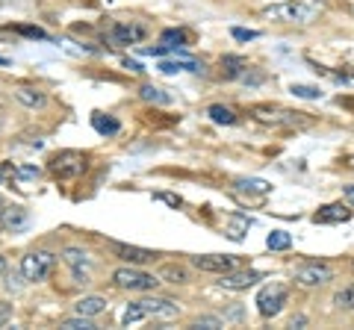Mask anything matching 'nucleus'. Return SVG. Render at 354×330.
Instances as JSON below:
<instances>
[{"instance_id":"obj_10","label":"nucleus","mask_w":354,"mask_h":330,"mask_svg":"<svg viewBox=\"0 0 354 330\" xmlns=\"http://www.w3.org/2000/svg\"><path fill=\"white\" fill-rule=\"evenodd\" d=\"M139 307L145 310L148 318H162V322H171V318L180 316V307L171 298H157V295H153V298H142Z\"/></svg>"},{"instance_id":"obj_19","label":"nucleus","mask_w":354,"mask_h":330,"mask_svg":"<svg viewBox=\"0 0 354 330\" xmlns=\"http://www.w3.org/2000/svg\"><path fill=\"white\" fill-rule=\"evenodd\" d=\"M92 127L101 136H115L118 130H121V121L113 118V115H104V113H92Z\"/></svg>"},{"instance_id":"obj_21","label":"nucleus","mask_w":354,"mask_h":330,"mask_svg":"<svg viewBox=\"0 0 354 330\" xmlns=\"http://www.w3.org/2000/svg\"><path fill=\"white\" fill-rule=\"evenodd\" d=\"M160 41L169 50H183V48H189V36H186V30H165Z\"/></svg>"},{"instance_id":"obj_40","label":"nucleus","mask_w":354,"mask_h":330,"mask_svg":"<svg viewBox=\"0 0 354 330\" xmlns=\"http://www.w3.org/2000/svg\"><path fill=\"white\" fill-rule=\"evenodd\" d=\"M304 324H307L304 316H292V318H290V327H304Z\"/></svg>"},{"instance_id":"obj_11","label":"nucleus","mask_w":354,"mask_h":330,"mask_svg":"<svg viewBox=\"0 0 354 330\" xmlns=\"http://www.w3.org/2000/svg\"><path fill=\"white\" fill-rule=\"evenodd\" d=\"M148 36V30L142 24H127V21H115L113 27H109V41H115V45H139L142 39Z\"/></svg>"},{"instance_id":"obj_30","label":"nucleus","mask_w":354,"mask_h":330,"mask_svg":"<svg viewBox=\"0 0 354 330\" xmlns=\"http://www.w3.org/2000/svg\"><path fill=\"white\" fill-rule=\"evenodd\" d=\"M251 227V218H245V215H234V218H230V230H227V236L230 239H242V236H245V230Z\"/></svg>"},{"instance_id":"obj_12","label":"nucleus","mask_w":354,"mask_h":330,"mask_svg":"<svg viewBox=\"0 0 354 330\" xmlns=\"http://www.w3.org/2000/svg\"><path fill=\"white\" fill-rule=\"evenodd\" d=\"M109 248H113V254L121 260V262H127V266H145V262H151L153 257V251L148 248H139V245H124V242H109Z\"/></svg>"},{"instance_id":"obj_24","label":"nucleus","mask_w":354,"mask_h":330,"mask_svg":"<svg viewBox=\"0 0 354 330\" xmlns=\"http://www.w3.org/2000/svg\"><path fill=\"white\" fill-rule=\"evenodd\" d=\"M221 68H225L227 80H236V77H242L248 71V62L242 57H225V59H221Z\"/></svg>"},{"instance_id":"obj_4","label":"nucleus","mask_w":354,"mask_h":330,"mask_svg":"<svg viewBox=\"0 0 354 330\" xmlns=\"http://www.w3.org/2000/svg\"><path fill=\"white\" fill-rule=\"evenodd\" d=\"M57 266V257L50 251H30V254L21 257V278L27 283H41Z\"/></svg>"},{"instance_id":"obj_18","label":"nucleus","mask_w":354,"mask_h":330,"mask_svg":"<svg viewBox=\"0 0 354 330\" xmlns=\"http://www.w3.org/2000/svg\"><path fill=\"white\" fill-rule=\"evenodd\" d=\"M157 278H160V283H174V286H180V283H189V269H186V266H177V262H165V266H160Z\"/></svg>"},{"instance_id":"obj_20","label":"nucleus","mask_w":354,"mask_h":330,"mask_svg":"<svg viewBox=\"0 0 354 330\" xmlns=\"http://www.w3.org/2000/svg\"><path fill=\"white\" fill-rule=\"evenodd\" d=\"M157 68L162 74H177V71H204L201 62H192V59H162Z\"/></svg>"},{"instance_id":"obj_27","label":"nucleus","mask_w":354,"mask_h":330,"mask_svg":"<svg viewBox=\"0 0 354 330\" xmlns=\"http://www.w3.org/2000/svg\"><path fill=\"white\" fill-rule=\"evenodd\" d=\"M145 310H142V307H139V301H133V304H127L124 307V313H121V324H139V322H145Z\"/></svg>"},{"instance_id":"obj_14","label":"nucleus","mask_w":354,"mask_h":330,"mask_svg":"<svg viewBox=\"0 0 354 330\" xmlns=\"http://www.w3.org/2000/svg\"><path fill=\"white\" fill-rule=\"evenodd\" d=\"M27 222H30V215H27L24 206H3V213H0V227L12 230V233L15 230H24Z\"/></svg>"},{"instance_id":"obj_37","label":"nucleus","mask_w":354,"mask_h":330,"mask_svg":"<svg viewBox=\"0 0 354 330\" xmlns=\"http://www.w3.org/2000/svg\"><path fill=\"white\" fill-rule=\"evenodd\" d=\"M9 316H12V304H3V307H0V324H6Z\"/></svg>"},{"instance_id":"obj_5","label":"nucleus","mask_w":354,"mask_h":330,"mask_svg":"<svg viewBox=\"0 0 354 330\" xmlns=\"http://www.w3.org/2000/svg\"><path fill=\"white\" fill-rule=\"evenodd\" d=\"M86 165H88V157L80 151H59L57 157L50 159V174L53 177H59V180H74V177H80V174L86 171Z\"/></svg>"},{"instance_id":"obj_44","label":"nucleus","mask_w":354,"mask_h":330,"mask_svg":"<svg viewBox=\"0 0 354 330\" xmlns=\"http://www.w3.org/2000/svg\"><path fill=\"white\" fill-rule=\"evenodd\" d=\"M3 206H6V204H3V197H0V213H3Z\"/></svg>"},{"instance_id":"obj_39","label":"nucleus","mask_w":354,"mask_h":330,"mask_svg":"<svg viewBox=\"0 0 354 330\" xmlns=\"http://www.w3.org/2000/svg\"><path fill=\"white\" fill-rule=\"evenodd\" d=\"M160 201H165V204H171V206H180V197L177 195H157Z\"/></svg>"},{"instance_id":"obj_29","label":"nucleus","mask_w":354,"mask_h":330,"mask_svg":"<svg viewBox=\"0 0 354 330\" xmlns=\"http://www.w3.org/2000/svg\"><path fill=\"white\" fill-rule=\"evenodd\" d=\"M59 327H65V330H97V324L92 322V318L80 316V313H77V318H62Z\"/></svg>"},{"instance_id":"obj_22","label":"nucleus","mask_w":354,"mask_h":330,"mask_svg":"<svg viewBox=\"0 0 354 330\" xmlns=\"http://www.w3.org/2000/svg\"><path fill=\"white\" fill-rule=\"evenodd\" d=\"M207 115H209V121L213 124H225V127H230V124H236V113L230 106H221V104H213L207 109Z\"/></svg>"},{"instance_id":"obj_28","label":"nucleus","mask_w":354,"mask_h":330,"mask_svg":"<svg viewBox=\"0 0 354 330\" xmlns=\"http://www.w3.org/2000/svg\"><path fill=\"white\" fill-rule=\"evenodd\" d=\"M236 186L242 192H257V195H266V192H272V183H266V180H257V177H242L236 180Z\"/></svg>"},{"instance_id":"obj_32","label":"nucleus","mask_w":354,"mask_h":330,"mask_svg":"<svg viewBox=\"0 0 354 330\" xmlns=\"http://www.w3.org/2000/svg\"><path fill=\"white\" fill-rule=\"evenodd\" d=\"M192 327H204V330H218V327H225V322H221L218 316H198Z\"/></svg>"},{"instance_id":"obj_31","label":"nucleus","mask_w":354,"mask_h":330,"mask_svg":"<svg viewBox=\"0 0 354 330\" xmlns=\"http://www.w3.org/2000/svg\"><path fill=\"white\" fill-rule=\"evenodd\" d=\"M290 92L295 97H304V101H319V97H322V92H319L316 86H304V83H292Z\"/></svg>"},{"instance_id":"obj_38","label":"nucleus","mask_w":354,"mask_h":330,"mask_svg":"<svg viewBox=\"0 0 354 330\" xmlns=\"http://www.w3.org/2000/svg\"><path fill=\"white\" fill-rule=\"evenodd\" d=\"M124 68H130L133 74H142V71H145V68H142V65H139L136 59H124Z\"/></svg>"},{"instance_id":"obj_7","label":"nucleus","mask_w":354,"mask_h":330,"mask_svg":"<svg viewBox=\"0 0 354 330\" xmlns=\"http://www.w3.org/2000/svg\"><path fill=\"white\" fill-rule=\"evenodd\" d=\"M292 280L298 286H325L328 280H334V269L325 266V262H310V266L295 269Z\"/></svg>"},{"instance_id":"obj_6","label":"nucleus","mask_w":354,"mask_h":330,"mask_svg":"<svg viewBox=\"0 0 354 330\" xmlns=\"http://www.w3.org/2000/svg\"><path fill=\"white\" fill-rule=\"evenodd\" d=\"M286 295H290L286 283H269V286H263L260 295H257V310H260V316L263 318H274V316L283 310Z\"/></svg>"},{"instance_id":"obj_41","label":"nucleus","mask_w":354,"mask_h":330,"mask_svg":"<svg viewBox=\"0 0 354 330\" xmlns=\"http://www.w3.org/2000/svg\"><path fill=\"white\" fill-rule=\"evenodd\" d=\"M342 195H346V201L354 206V186H346V189H342Z\"/></svg>"},{"instance_id":"obj_8","label":"nucleus","mask_w":354,"mask_h":330,"mask_svg":"<svg viewBox=\"0 0 354 330\" xmlns=\"http://www.w3.org/2000/svg\"><path fill=\"white\" fill-rule=\"evenodd\" d=\"M263 280V271H257V269H245V271H227V274H221V280H218V286L221 289H230V292H245V289H251V286H257Z\"/></svg>"},{"instance_id":"obj_2","label":"nucleus","mask_w":354,"mask_h":330,"mask_svg":"<svg viewBox=\"0 0 354 330\" xmlns=\"http://www.w3.org/2000/svg\"><path fill=\"white\" fill-rule=\"evenodd\" d=\"M251 115L260 121V124L269 127H304L307 121L301 118V113H292V109L274 106V104H257L251 106Z\"/></svg>"},{"instance_id":"obj_23","label":"nucleus","mask_w":354,"mask_h":330,"mask_svg":"<svg viewBox=\"0 0 354 330\" xmlns=\"http://www.w3.org/2000/svg\"><path fill=\"white\" fill-rule=\"evenodd\" d=\"M139 97H142V101H148V104H171V95L165 92V89H160V86H153V83L142 86Z\"/></svg>"},{"instance_id":"obj_17","label":"nucleus","mask_w":354,"mask_h":330,"mask_svg":"<svg viewBox=\"0 0 354 330\" xmlns=\"http://www.w3.org/2000/svg\"><path fill=\"white\" fill-rule=\"evenodd\" d=\"M106 307H109V304H106V298H101V295H83V298L74 304V313L95 318V316H101Z\"/></svg>"},{"instance_id":"obj_43","label":"nucleus","mask_w":354,"mask_h":330,"mask_svg":"<svg viewBox=\"0 0 354 330\" xmlns=\"http://www.w3.org/2000/svg\"><path fill=\"white\" fill-rule=\"evenodd\" d=\"M0 65H9V59H6V57H0Z\"/></svg>"},{"instance_id":"obj_35","label":"nucleus","mask_w":354,"mask_h":330,"mask_svg":"<svg viewBox=\"0 0 354 330\" xmlns=\"http://www.w3.org/2000/svg\"><path fill=\"white\" fill-rule=\"evenodd\" d=\"M12 180H15V165L0 162V183H12Z\"/></svg>"},{"instance_id":"obj_13","label":"nucleus","mask_w":354,"mask_h":330,"mask_svg":"<svg viewBox=\"0 0 354 330\" xmlns=\"http://www.w3.org/2000/svg\"><path fill=\"white\" fill-rule=\"evenodd\" d=\"M62 260H65V266L71 269L77 283H88V269H92V260H88L86 251H80V248H65L62 251Z\"/></svg>"},{"instance_id":"obj_36","label":"nucleus","mask_w":354,"mask_h":330,"mask_svg":"<svg viewBox=\"0 0 354 330\" xmlns=\"http://www.w3.org/2000/svg\"><path fill=\"white\" fill-rule=\"evenodd\" d=\"M18 32H24V36H30V39H48L39 27H18Z\"/></svg>"},{"instance_id":"obj_34","label":"nucleus","mask_w":354,"mask_h":330,"mask_svg":"<svg viewBox=\"0 0 354 330\" xmlns=\"http://www.w3.org/2000/svg\"><path fill=\"white\" fill-rule=\"evenodd\" d=\"M230 36H234L236 41H254V39H260V32L257 30H245V27H234L230 30Z\"/></svg>"},{"instance_id":"obj_15","label":"nucleus","mask_w":354,"mask_h":330,"mask_svg":"<svg viewBox=\"0 0 354 330\" xmlns=\"http://www.w3.org/2000/svg\"><path fill=\"white\" fill-rule=\"evenodd\" d=\"M12 95H15V101L21 106H27V109H41L44 104H48V95H44L41 89H32V86H18Z\"/></svg>"},{"instance_id":"obj_9","label":"nucleus","mask_w":354,"mask_h":330,"mask_svg":"<svg viewBox=\"0 0 354 330\" xmlns=\"http://www.w3.org/2000/svg\"><path fill=\"white\" fill-rule=\"evenodd\" d=\"M192 266L198 271H209V274H227L239 266L236 257H225V254H201V257H192Z\"/></svg>"},{"instance_id":"obj_42","label":"nucleus","mask_w":354,"mask_h":330,"mask_svg":"<svg viewBox=\"0 0 354 330\" xmlns=\"http://www.w3.org/2000/svg\"><path fill=\"white\" fill-rule=\"evenodd\" d=\"M3 271H6V260H3V257H0V274H3Z\"/></svg>"},{"instance_id":"obj_26","label":"nucleus","mask_w":354,"mask_h":330,"mask_svg":"<svg viewBox=\"0 0 354 330\" xmlns=\"http://www.w3.org/2000/svg\"><path fill=\"white\" fill-rule=\"evenodd\" d=\"M292 245V236L286 233V230H272L269 236H266V248L269 251H286Z\"/></svg>"},{"instance_id":"obj_33","label":"nucleus","mask_w":354,"mask_h":330,"mask_svg":"<svg viewBox=\"0 0 354 330\" xmlns=\"http://www.w3.org/2000/svg\"><path fill=\"white\" fill-rule=\"evenodd\" d=\"M39 174L36 165H15V180H39Z\"/></svg>"},{"instance_id":"obj_3","label":"nucleus","mask_w":354,"mask_h":330,"mask_svg":"<svg viewBox=\"0 0 354 330\" xmlns=\"http://www.w3.org/2000/svg\"><path fill=\"white\" fill-rule=\"evenodd\" d=\"M113 283L118 286V289H124V292H151L153 286L160 283V278H153V274L148 271H142L139 266H121L113 271Z\"/></svg>"},{"instance_id":"obj_1","label":"nucleus","mask_w":354,"mask_h":330,"mask_svg":"<svg viewBox=\"0 0 354 330\" xmlns=\"http://www.w3.org/2000/svg\"><path fill=\"white\" fill-rule=\"evenodd\" d=\"M266 18L272 21H283V24H310L319 15V3L310 0H286V3H274L263 9Z\"/></svg>"},{"instance_id":"obj_25","label":"nucleus","mask_w":354,"mask_h":330,"mask_svg":"<svg viewBox=\"0 0 354 330\" xmlns=\"http://www.w3.org/2000/svg\"><path fill=\"white\" fill-rule=\"evenodd\" d=\"M330 301H334L337 310H354V280H351V283H346L342 289H337V292H334V298H330Z\"/></svg>"},{"instance_id":"obj_16","label":"nucleus","mask_w":354,"mask_h":330,"mask_svg":"<svg viewBox=\"0 0 354 330\" xmlns=\"http://www.w3.org/2000/svg\"><path fill=\"white\" fill-rule=\"evenodd\" d=\"M348 218H351V210L348 206H342V204H328V206H322V210L316 213L319 224H339V222H348Z\"/></svg>"}]
</instances>
